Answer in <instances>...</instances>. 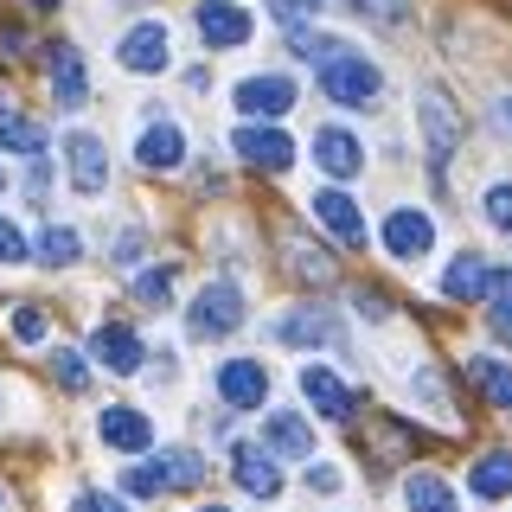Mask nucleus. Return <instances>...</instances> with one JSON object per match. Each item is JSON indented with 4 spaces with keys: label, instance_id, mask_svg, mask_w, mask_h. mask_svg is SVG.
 <instances>
[{
    "label": "nucleus",
    "instance_id": "f704fd0d",
    "mask_svg": "<svg viewBox=\"0 0 512 512\" xmlns=\"http://www.w3.org/2000/svg\"><path fill=\"white\" fill-rule=\"evenodd\" d=\"M26 237H20V224H7V218H0V263H26Z\"/></svg>",
    "mask_w": 512,
    "mask_h": 512
},
{
    "label": "nucleus",
    "instance_id": "1a4fd4ad",
    "mask_svg": "<svg viewBox=\"0 0 512 512\" xmlns=\"http://www.w3.org/2000/svg\"><path fill=\"white\" fill-rule=\"evenodd\" d=\"M90 352H96V365H109L116 378H135V372H141V359H148L141 333H135V327H122V320H103V327H96V340H90Z\"/></svg>",
    "mask_w": 512,
    "mask_h": 512
},
{
    "label": "nucleus",
    "instance_id": "e433bc0d",
    "mask_svg": "<svg viewBox=\"0 0 512 512\" xmlns=\"http://www.w3.org/2000/svg\"><path fill=\"white\" fill-rule=\"evenodd\" d=\"M71 512H128L122 500H109V493H77V506Z\"/></svg>",
    "mask_w": 512,
    "mask_h": 512
},
{
    "label": "nucleus",
    "instance_id": "4be33fe9",
    "mask_svg": "<svg viewBox=\"0 0 512 512\" xmlns=\"http://www.w3.org/2000/svg\"><path fill=\"white\" fill-rule=\"evenodd\" d=\"M237 487L256 493V500H276V493H282L276 455H269V448H244V455H237Z\"/></svg>",
    "mask_w": 512,
    "mask_h": 512
},
{
    "label": "nucleus",
    "instance_id": "2eb2a0df",
    "mask_svg": "<svg viewBox=\"0 0 512 512\" xmlns=\"http://www.w3.org/2000/svg\"><path fill=\"white\" fill-rule=\"evenodd\" d=\"M263 448L276 461H308L314 455V429L301 423V410H269L263 416Z\"/></svg>",
    "mask_w": 512,
    "mask_h": 512
},
{
    "label": "nucleus",
    "instance_id": "0eeeda50",
    "mask_svg": "<svg viewBox=\"0 0 512 512\" xmlns=\"http://www.w3.org/2000/svg\"><path fill=\"white\" fill-rule=\"evenodd\" d=\"M384 250L397 256V263H416V256L436 250V218L416 212V205H397L391 218H384Z\"/></svg>",
    "mask_w": 512,
    "mask_h": 512
},
{
    "label": "nucleus",
    "instance_id": "72a5a7b5",
    "mask_svg": "<svg viewBox=\"0 0 512 512\" xmlns=\"http://www.w3.org/2000/svg\"><path fill=\"white\" fill-rule=\"evenodd\" d=\"M167 295H173V263L167 269H148V276L135 282V301H148V308H160Z\"/></svg>",
    "mask_w": 512,
    "mask_h": 512
},
{
    "label": "nucleus",
    "instance_id": "2f4dec72",
    "mask_svg": "<svg viewBox=\"0 0 512 512\" xmlns=\"http://www.w3.org/2000/svg\"><path fill=\"white\" fill-rule=\"evenodd\" d=\"M487 224H493V231H506V237H512V180L487 186Z\"/></svg>",
    "mask_w": 512,
    "mask_h": 512
},
{
    "label": "nucleus",
    "instance_id": "cd10ccee",
    "mask_svg": "<svg viewBox=\"0 0 512 512\" xmlns=\"http://www.w3.org/2000/svg\"><path fill=\"white\" fill-rule=\"evenodd\" d=\"M288 256H295V276H314V282H333V256L320 250V244H288Z\"/></svg>",
    "mask_w": 512,
    "mask_h": 512
},
{
    "label": "nucleus",
    "instance_id": "ddd939ff",
    "mask_svg": "<svg viewBox=\"0 0 512 512\" xmlns=\"http://www.w3.org/2000/svg\"><path fill=\"white\" fill-rule=\"evenodd\" d=\"M301 397L320 410V416H333V423H346L352 410H359V397H352V384L346 378H333L327 365H301Z\"/></svg>",
    "mask_w": 512,
    "mask_h": 512
},
{
    "label": "nucleus",
    "instance_id": "7ed1b4c3",
    "mask_svg": "<svg viewBox=\"0 0 512 512\" xmlns=\"http://www.w3.org/2000/svg\"><path fill=\"white\" fill-rule=\"evenodd\" d=\"M416 122H423V154H429V173H448V160H455V148H461V116H455V103L429 84L423 90V103H416Z\"/></svg>",
    "mask_w": 512,
    "mask_h": 512
},
{
    "label": "nucleus",
    "instance_id": "bb28decb",
    "mask_svg": "<svg viewBox=\"0 0 512 512\" xmlns=\"http://www.w3.org/2000/svg\"><path fill=\"white\" fill-rule=\"evenodd\" d=\"M77 250H84V244H77V231H71V224H52V231L39 237V256H45V263H52V269L77 263Z\"/></svg>",
    "mask_w": 512,
    "mask_h": 512
},
{
    "label": "nucleus",
    "instance_id": "393cba45",
    "mask_svg": "<svg viewBox=\"0 0 512 512\" xmlns=\"http://www.w3.org/2000/svg\"><path fill=\"white\" fill-rule=\"evenodd\" d=\"M404 506H410V512H461L455 487H448L442 474H410V480H404Z\"/></svg>",
    "mask_w": 512,
    "mask_h": 512
},
{
    "label": "nucleus",
    "instance_id": "a19ab883",
    "mask_svg": "<svg viewBox=\"0 0 512 512\" xmlns=\"http://www.w3.org/2000/svg\"><path fill=\"white\" fill-rule=\"evenodd\" d=\"M32 7H58V0H32Z\"/></svg>",
    "mask_w": 512,
    "mask_h": 512
},
{
    "label": "nucleus",
    "instance_id": "9b49d317",
    "mask_svg": "<svg viewBox=\"0 0 512 512\" xmlns=\"http://www.w3.org/2000/svg\"><path fill=\"white\" fill-rule=\"evenodd\" d=\"M231 148L237 154H244L250 160V167H263V173H288V167H295V141H288L282 135V128H237V135H231Z\"/></svg>",
    "mask_w": 512,
    "mask_h": 512
},
{
    "label": "nucleus",
    "instance_id": "4c0bfd02",
    "mask_svg": "<svg viewBox=\"0 0 512 512\" xmlns=\"http://www.w3.org/2000/svg\"><path fill=\"white\" fill-rule=\"evenodd\" d=\"M116 263H122V269H135V263H141V231H122V244H116Z\"/></svg>",
    "mask_w": 512,
    "mask_h": 512
},
{
    "label": "nucleus",
    "instance_id": "5701e85b",
    "mask_svg": "<svg viewBox=\"0 0 512 512\" xmlns=\"http://www.w3.org/2000/svg\"><path fill=\"white\" fill-rule=\"evenodd\" d=\"M468 493H474V500H506V493H512V455H506V448H493V455H480L468 468Z\"/></svg>",
    "mask_w": 512,
    "mask_h": 512
},
{
    "label": "nucleus",
    "instance_id": "7c9ffc66",
    "mask_svg": "<svg viewBox=\"0 0 512 512\" xmlns=\"http://www.w3.org/2000/svg\"><path fill=\"white\" fill-rule=\"evenodd\" d=\"M52 372H58L64 391H84V384H90V372H84V352H71V346H58V352H52Z\"/></svg>",
    "mask_w": 512,
    "mask_h": 512
},
{
    "label": "nucleus",
    "instance_id": "423d86ee",
    "mask_svg": "<svg viewBox=\"0 0 512 512\" xmlns=\"http://www.w3.org/2000/svg\"><path fill=\"white\" fill-rule=\"evenodd\" d=\"M192 26H199V39L212 45V52H231V45H244L256 32V20L237 0H199V7H192Z\"/></svg>",
    "mask_w": 512,
    "mask_h": 512
},
{
    "label": "nucleus",
    "instance_id": "aec40b11",
    "mask_svg": "<svg viewBox=\"0 0 512 512\" xmlns=\"http://www.w3.org/2000/svg\"><path fill=\"white\" fill-rule=\"evenodd\" d=\"M314 160H320V173H333V180L365 173V148L346 135V128H320V135H314Z\"/></svg>",
    "mask_w": 512,
    "mask_h": 512
},
{
    "label": "nucleus",
    "instance_id": "f257e3e1",
    "mask_svg": "<svg viewBox=\"0 0 512 512\" xmlns=\"http://www.w3.org/2000/svg\"><path fill=\"white\" fill-rule=\"evenodd\" d=\"M314 77H320V96L327 103H340V109H365V103H378V90H384V77H378V64L365 58V52H333L327 64H314Z\"/></svg>",
    "mask_w": 512,
    "mask_h": 512
},
{
    "label": "nucleus",
    "instance_id": "dca6fc26",
    "mask_svg": "<svg viewBox=\"0 0 512 512\" xmlns=\"http://www.w3.org/2000/svg\"><path fill=\"white\" fill-rule=\"evenodd\" d=\"M308 205H314V218L327 224V231L340 237V244H352V250L365 244V212H359V205H352V192H340V186H327V192H314Z\"/></svg>",
    "mask_w": 512,
    "mask_h": 512
},
{
    "label": "nucleus",
    "instance_id": "6e6552de",
    "mask_svg": "<svg viewBox=\"0 0 512 512\" xmlns=\"http://www.w3.org/2000/svg\"><path fill=\"white\" fill-rule=\"evenodd\" d=\"M269 340L276 346H346V327L327 308H295V314H282L276 327H269Z\"/></svg>",
    "mask_w": 512,
    "mask_h": 512
},
{
    "label": "nucleus",
    "instance_id": "58836bf2",
    "mask_svg": "<svg viewBox=\"0 0 512 512\" xmlns=\"http://www.w3.org/2000/svg\"><path fill=\"white\" fill-rule=\"evenodd\" d=\"M308 487L314 493H340V474H333V468H308Z\"/></svg>",
    "mask_w": 512,
    "mask_h": 512
},
{
    "label": "nucleus",
    "instance_id": "c756f323",
    "mask_svg": "<svg viewBox=\"0 0 512 512\" xmlns=\"http://www.w3.org/2000/svg\"><path fill=\"white\" fill-rule=\"evenodd\" d=\"M352 13H365V20H378V26H404L410 20V0H346Z\"/></svg>",
    "mask_w": 512,
    "mask_h": 512
},
{
    "label": "nucleus",
    "instance_id": "a878e982",
    "mask_svg": "<svg viewBox=\"0 0 512 512\" xmlns=\"http://www.w3.org/2000/svg\"><path fill=\"white\" fill-rule=\"evenodd\" d=\"M468 378L480 384V391L493 397L506 416H512V365H500V359H487V352H468Z\"/></svg>",
    "mask_w": 512,
    "mask_h": 512
},
{
    "label": "nucleus",
    "instance_id": "412c9836",
    "mask_svg": "<svg viewBox=\"0 0 512 512\" xmlns=\"http://www.w3.org/2000/svg\"><path fill=\"white\" fill-rule=\"evenodd\" d=\"M487 288H493V269H487V256H474V250H461L442 276L448 301H487Z\"/></svg>",
    "mask_w": 512,
    "mask_h": 512
},
{
    "label": "nucleus",
    "instance_id": "b1692460",
    "mask_svg": "<svg viewBox=\"0 0 512 512\" xmlns=\"http://www.w3.org/2000/svg\"><path fill=\"white\" fill-rule=\"evenodd\" d=\"M0 148H7V154H26V160H39V154H45V128L32 122V116H20V109L0 103Z\"/></svg>",
    "mask_w": 512,
    "mask_h": 512
},
{
    "label": "nucleus",
    "instance_id": "f3484780",
    "mask_svg": "<svg viewBox=\"0 0 512 512\" xmlns=\"http://www.w3.org/2000/svg\"><path fill=\"white\" fill-rule=\"evenodd\" d=\"M231 96H237V109H244V116H269V122L295 109V84H288V77H244Z\"/></svg>",
    "mask_w": 512,
    "mask_h": 512
},
{
    "label": "nucleus",
    "instance_id": "9d476101",
    "mask_svg": "<svg viewBox=\"0 0 512 512\" xmlns=\"http://www.w3.org/2000/svg\"><path fill=\"white\" fill-rule=\"evenodd\" d=\"M96 436H103L109 448H122V455H148L154 423H148V410H135V404H109L103 416H96Z\"/></svg>",
    "mask_w": 512,
    "mask_h": 512
},
{
    "label": "nucleus",
    "instance_id": "ea45409f",
    "mask_svg": "<svg viewBox=\"0 0 512 512\" xmlns=\"http://www.w3.org/2000/svg\"><path fill=\"white\" fill-rule=\"evenodd\" d=\"M500 128H512V96H500Z\"/></svg>",
    "mask_w": 512,
    "mask_h": 512
},
{
    "label": "nucleus",
    "instance_id": "4468645a",
    "mask_svg": "<svg viewBox=\"0 0 512 512\" xmlns=\"http://www.w3.org/2000/svg\"><path fill=\"white\" fill-rule=\"evenodd\" d=\"M64 167H71V186L84 192V199H96V192L109 186V154L96 135H71L64 141Z\"/></svg>",
    "mask_w": 512,
    "mask_h": 512
},
{
    "label": "nucleus",
    "instance_id": "20e7f679",
    "mask_svg": "<svg viewBox=\"0 0 512 512\" xmlns=\"http://www.w3.org/2000/svg\"><path fill=\"white\" fill-rule=\"evenodd\" d=\"M199 480H205V461L192 448H167L154 468H128L122 487L128 493H173V487H199Z\"/></svg>",
    "mask_w": 512,
    "mask_h": 512
},
{
    "label": "nucleus",
    "instance_id": "f8f14e48",
    "mask_svg": "<svg viewBox=\"0 0 512 512\" xmlns=\"http://www.w3.org/2000/svg\"><path fill=\"white\" fill-rule=\"evenodd\" d=\"M218 397L231 410H256L269 397V372H263V359H224L218 365Z\"/></svg>",
    "mask_w": 512,
    "mask_h": 512
},
{
    "label": "nucleus",
    "instance_id": "c85d7f7f",
    "mask_svg": "<svg viewBox=\"0 0 512 512\" xmlns=\"http://www.w3.org/2000/svg\"><path fill=\"white\" fill-rule=\"evenodd\" d=\"M487 314H493V327L512 340V269H506V276H493V288H487Z\"/></svg>",
    "mask_w": 512,
    "mask_h": 512
},
{
    "label": "nucleus",
    "instance_id": "473e14b6",
    "mask_svg": "<svg viewBox=\"0 0 512 512\" xmlns=\"http://www.w3.org/2000/svg\"><path fill=\"white\" fill-rule=\"evenodd\" d=\"M314 13H320V0H269V20H282L288 32H295V26H308Z\"/></svg>",
    "mask_w": 512,
    "mask_h": 512
},
{
    "label": "nucleus",
    "instance_id": "c9c22d12",
    "mask_svg": "<svg viewBox=\"0 0 512 512\" xmlns=\"http://www.w3.org/2000/svg\"><path fill=\"white\" fill-rule=\"evenodd\" d=\"M13 333H20V340H45V314L39 308H20V314H13Z\"/></svg>",
    "mask_w": 512,
    "mask_h": 512
},
{
    "label": "nucleus",
    "instance_id": "a211bd4d",
    "mask_svg": "<svg viewBox=\"0 0 512 512\" xmlns=\"http://www.w3.org/2000/svg\"><path fill=\"white\" fill-rule=\"evenodd\" d=\"M135 160L148 173H173L186 160V135H180V122H148L141 128V141H135Z\"/></svg>",
    "mask_w": 512,
    "mask_h": 512
},
{
    "label": "nucleus",
    "instance_id": "6ab92c4d",
    "mask_svg": "<svg viewBox=\"0 0 512 512\" xmlns=\"http://www.w3.org/2000/svg\"><path fill=\"white\" fill-rule=\"evenodd\" d=\"M84 96H90L84 52H77V45H52V103L58 109H84Z\"/></svg>",
    "mask_w": 512,
    "mask_h": 512
},
{
    "label": "nucleus",
    "instance_id": "79ce46f5",
    "mask_svg": "<svg viewBox=\"0 0 512 512\" xmlns=\"http://www.w3.org/2000/svg\"><path fill=\"white\" fill-rule=\"evenodd\" d=\"M199 512H224V506H199Z\"/></svg>",
    "mask_w": 512,
    "mask_h": 512
},
{
    "label": "nucleus",
    "instance_id": "37998d69",
    "mask_svg": "<svg viewBox=\"0 0 512 512\" xmlns=\"http://www.w3.org/2000/svg\"><path fill=\"white\" fill-rule=\"evenodd\" d=\"M0 180H7V173H0Z\"/></svg>",
    "mask_w": 512,
    "mask_h": 512
},
{
    "label": "nucleus",
    "instance_id": "39448f33",
    "mask_svg": "<svg viewBox=\"0 0 512 512\" xmlns=\"http://www.w3.org/2000/svg\"><path fill=\"white\" fill-rule=\"evenodd\" d=\"M116 58H122V71H135V77L167 71V64H173V32H167V20H141V26H128V32H122V45H116Z\"/></svg>",
    "mask_w": 512,
    "mask_h": 512
},
{
    "label": "nucleus",
    "instance_id": "f03ea898",
    "mask_svg": "<svg viewBox=\"0 0 512 512\" xmlns=\"http://www.w3.org/2000/svg\"><path fill=\"white\" fill-rule=\"evenodd\" d=\"M186 327H192V340H224V333H237L244 327V288L237 282H205L199 301L186 308Z\"/></svg>",
    "mask_w": 512,
    "mask_h": 512
}]
</instances>
